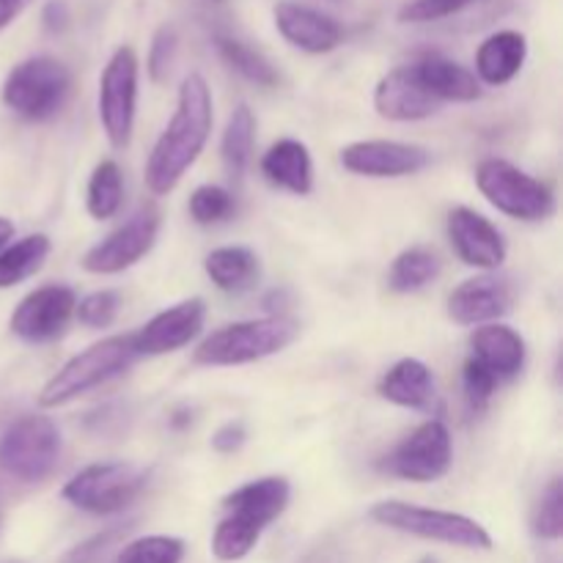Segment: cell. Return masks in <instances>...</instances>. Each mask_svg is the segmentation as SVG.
<instances>
[{
  "instance_id": "obj_1",
  "label": "cell",
  "mask_w": 563,
  "mask_h": 563,
  "mask_svg": "<svg viewBox=\"0 0 563 563\" xmlns=\"http://www.w3.org/2000/svg\"><path fill=\"white\" fill-rule=\"evenodd\" d=\"M212 121L209 82L198 71H190L179 86L174 115L146 159V187L154 196H168L185 179L212 135Z\"/></svg>"
},
{
  "instance_id": "obj_2",
  "label": "cell",
  "mask_w": 563,
  "mask_h": 563,
  "mask_svg": "<svg viewBox=\"0 0 563 563\" xmlns=\"http://www.w3.org/2000/svg\"><path fill=\"white\" fill-rule=\"evenodd\" d=\"M289 498L291 487L284 476L256 478L225 495V517L212 537L214 559L231 563L251 555L262 533L284 515Z\"/></svg>"
},
{
  "instance_id": "obj_3",
  "label": "cell",
  "mask_w": 563,
  "mask_h": 563,
  "mask_svg": "<svg viewBox=\"0 0 563 563\" xmlns=\"http://www.w3.org/2000/svg\"><path fill=\"white\" fill-rule=\"evenodd\" d=\"M300 335V322L286 313H273L262 319L225 324L198 344L192 361L198 366H245V363L264 361L286 346H291Z\"/></svg>"
},
{
  "instance_id": "obj_4",
  "label": "cell",
  "mask_w": 563,
  "mask_h": 563,
  "mask_svg": "<svg viewBox=\"0 0 563 563\" xmlns=\"http://www.w3.org/2000/svg\"><path fill=\"white\" fill-rule=\"evenodd\" d=\"M135 361L137 352L132 346V335H110V339H102L99 344H91L88 350H82L80 355L69 357L47 379V385L38 394V405L47 407V410L69 405V401L86 396L88 390L99 388V385L110 383L119 374H124Z\"/></svg>"
},
{
  "instance_id": "obj_5",
  "label": "cell",
  "mask_w": 563,
  "mask_h": 563,
  "mask_svg": "<svg viewBox=\"0 0 563 563\" xmlns=\"http://www.w3.org/2000/svg\"><path fill=\"white\" fill-rule=\"evenodd\" d=\"M372 520L390 531L410 533L427 542L451 544L462 550H493V537L482 522L456 511L427 509V506L405 504V500H383L372 509Z\"/></svg>"
},
{
  "instance_id": "obj_6",
  "label": "cell",
  "mask_w": 563,
  "mask_h": 563,
  "mask_svg": "<svg viewBox=\"0 0 563 563\" xmlns=\"http://www.w3.org/2000/svg\"><path fill=\"white\" fill-rule=\"evenodd\" d=\"M476 187L498 212L522 223H542L555 212L553 187L504 157H487L478 163Z\"/></svg>"
},
{
  "instance_id": "obj_7",
  "label": "cell",
  "mask_w": 563,
  "mask_h": 563,
  "mask_svg": "<svg viewBox=\"0 0 563 563\" xmlns=\"http://www.w3.org/2000/svg\"><path fill=\"white\" fill-rule=\"evenodd\" d=\"M69 91V66L53 55H33L9 71L3 82V102L22 119L47 121L64 108Z\"/></svg>"
},
{
  "instance_id": "obj_8",
  "label": "cell",
  "mask_w": 563,
  "mask_h": 563,
  "mask_svg": "<svg viewBox=\"0 0 563 563\" xmlns=\"http://www.w3.org/2000/svg\"><path fill=\"white\" fill-rule=\"evenodd\" d=\"M60 460V432L47 416H25L0 438V471L22 484H42Z\"/></svg>"
},
{
  "instance_id": "obj_9",
  "label": "cell",
  "mask_w": 563,
  "mask_h": 563,
  "mask_svg": "<svg viewBox=\"0 0 563 563\" xmlns=\"http://www.w3.org/2000/svg\"><path fill=\"white\" fill-rule=\"evenodd\" d=\"M146 478L132 462H97L64 484V500L88 515H119L146 489Z\"/></svg>"
},
{
  "instance_id": "obj_10",
  "label": "cell",
  "mask_w": 563,
  "mask_h": 563,
  "mask_svg": "<svg viewBox=\"0 0 563 563\" xmlns=\"http://www.w3.org/2000/svg\"><path fill=\"white\" fill-rule=\"evenodd\" d=\"M137 80H141V60L130 44L115 47L99 77V121L108 135L110 146L126 148L135 130L137 113Z\"/></svg>"
},
{
  "instance_id": "obj_11",
  "label": "cell",
  "mask_w": 563,
  "mask_h": 563,
  "mask_svg": "<svg viewBox=\"0 0 563 563\" xmlns=\"http://www.w3.org/2000/svg\"><path fill=\"white\" fill-rule=\"evenodd\" d=\"M454 443L443 421H423L383 462L388 476L412 484H434L451 471Z\"/></svg>"
},
{
  "instance_id": "obj_12",
  "label": "cell",
  "mask_w": 563,
  "mask_h": 563,
  "mask_svg": "<svg viewBox=\"0 0 563 563\" xmlns=\"http://www.w3.org/2000/svg\"><path fill=\"white\" fill-rule=\"evenodd\" d=\"M159 236V212L154 207H141L130 220L110 231L102 242L91 245L80 258L82 269L93 275H115L135 267L154 247Z\"/></svg>"
},
{
  "instance_id": "obj_13",
  "label": "cell",
  "mask_w": 563,
  "mask_h": 563,
  "mask_svg": "<svg viewBox=\"0 0 563 563\" xmlns=\"http://www.w3.org/2000/svg\"><path fill=\"white\" fill-rule=\"evenodd\" d=\"M77 297L69 286H38L31 295L20 300L9 319V328L16 339L27 341V344H47L64 335L69 328L71 317H75Z\"/></svg>"
},
{
  "instance_id": "obj_14",
  "label": "cell",
  "mask_w": 563,
  "mask_h": 563,
  "mask_svg": "<svg viewBox=\"0 0 563 563\" xmlns=\"http://www.w3.org/2000/svg\"><path fill=\"white\" fill-rule=\"evenodd\" d=\"M432 163V154L416 143L401 141H355L341 148V165L355 176L368 179H401L421 174Z\"/></svg>"
},
{
  "instance_id": "obj_15",
  "label": "cell",
  "mask_w": 563,
  "mask_h": 563,
  "mask_svg": "<svg viewBox=\"0 0 563 563\" xmlns=\"http://www.w3.org/2000/svg\"><path fill=\"white\" fill-rule=\"evenodd\" d=\"M275 27L280 36L295 49L308 55L333 53L335 47L344 44V25L335 16L313 9V5L297 3V0H280L273 9Z\"/></svg>"
},
{
  "instance_id": "obj_16",
  "label": "cell",
  "mask_w": 563,
  "mask_h": 563,
  "mask_svg": "<svg viewBox=\"0 0 563 563\" xmlns=\"http://www.w3.org/2000/svg\"><path fill=\"white\" fill-rule=\"evenodd\" d=\"M451 247L456 256L476 269H498L506 262V240L498 225L471 207H454L445 220Z\"/></svg>"
},
{
  "instance_id": "obj_17",
  "label": "cell",
  "mask_w": 563,
  "mask_h": 563,
  "mask_svg": "<svg viewBox=\"0 0 563 563\" xmlns=\"http://www.w3.org/2000/svg\"><path fill=\"white\" fill-rule=\"evenodd\" d=\"M203 319H207V306H203L201 297L181 300L179 306L165 308L157 317L148 319L137 333H132V346H135L137 357L168 355V352L187 346L201 333Z\"/></svg>"
},
{
  "instance_id": "obj_18",
  "label": "cell",
  "mask_w": 563,
  "mask_h": 563,
  "mask_svg": "<svg viewBox=\"0 0 563 563\" xmlns=\"http://www.w3.org/2000/svg\"><path fill=\"white\" fill-rule=\"evenodd\" d=\"M515 308V286L498 275H478L449 295V317L465 328L498 322Z\"/></svg>"
},
{
  "instance_id": "obj_19",
  "label": "cell",
  "mask_w": 563,
  "mask_h": 563,
  "mask_svg": "<svg viewBox=\"0 0 563 563\" xmlns=\"http://www.w3.org/2000/svg\"><path fill=\"white\" fill-rule=\"evenodd\" d=\"M374 110L388 121H423L440 110V102L421 86L412 66H396L374 88Z\"/></svg>"
},
{
  "instance_id": "obj_20",
  "label": "cell",
  "mask_w": 563,
  "mask_h": 563,
  "mask_svg": "<svg viewBox=\"0 0 563 563\" xmlns=\"http://www.w3.org/2000/svg\"><path fill=\"white\" fill-rule=\"evenodd\" d=\"M473 361L482 363L495 379H515L526 368L528 346L515 328L500 322L482 324L471 335Z\"/></svg>"
},
{
  "instance_id": "obj_21",
  "label": "cell",
  "mask_w": 563,
  "mask_h": 563,
  "mask_svg": "<svg viewBox=\"0 0 563 563\" xmlns=\"http://www.w3.org/2000/svg\"><path fill=\"white\" fill-rule=\"evenodd\" d=\"M410 66L421 86L438 102H476L482 97V82L476 80V75L449 55L432 49L418 55Z\"/></svg>"
},
{
  "instance_id": "obj_22",
  "label": "cell",
  "mask_w": 563,
  "mask_h": 563,
  "mask_svg": "<svg viewBox=\"0 0 563 563\" xmlns=\"http://www.w3.org/2000/svg\"><path fill=\"white\" fill-rule=\"evenodd\" d=\"M528 60V38L520 31H495L476 49V80L484 86H506Z\"/></svg>"
},
{
  "instance_id": "obj_23",
  "label": "cell",
  "mask_w": 563,
  "mask_h": 563,
  "mask_svg": "<svg viewBox=\"0 0 563 563\" xmlns=\"http://www.w3.org/2000/svg\"><path fill=\"white\" fill-rule=\"evenodd\" d=\"M262 174L269 185L295 192V196H308L313 190L311 154L306 143L295 137H284L264 152Z\"/></svg>"
},
{
  "instance_id": "obj_24",
  "label": "cell",
  "mask_w": 563,
  "mask_h": 563,
  "mask_svg": "<svg viewBox=\"0 0 563 563\" xmlns=\"http://www.w3.org/2000/svg\"><path fill=\"white\" fill-rule=\"evenodd\" d=\"M379 396L396 407L407 410H427L434 401V377L429 366L418 357H401L379 379Z\"/></svg>"
},
{
  "instance_id": "obj_25",
  "label": "cell",
  "mask_w": 563,
  "mask_h": 563,
  "mask_svg": "<svg viewBox=\"0 0 563 563\" xmlns=\"http://www.w3.org/2000/svg\"><path fill=\"white\" fill-rule=\"evenodd\" d=\"M203 269H207L209 280L218 286L225 295H245L262 278V264L251 247L242 245H223L214 247L207 258H203Z\"/></svg>"
},
{
  "instance_id": "obj_26",
  "label": "cell",
  "mask_w": 563,
  "mask_h": 563,
  "mask_svg": "<svg viewBox=\"0 0 563 563\" xmlns=\"http://www.w3.org/2000/svg\"><path fill=\"white\" fill-rule=\"evenodd\" d=\"M53 242L47 234H27L22 240L9 242L0 251V289H11V286L22 284L47 262Z\"/></svg>"
},
{
  "instance_id": "obj_27",
  "label": "cell",
  "mask_w": 563,
  "mask_h": 563,
  "mask_svg": "<svg viewBox=\"0 0 563 563\" xmlns=\"http://www.w3.org/2000/svg\"><path fill=\"white\" fill-rule=\"evenodd\" d=\"M214 47H218L220 58H223L236 75L251 80L253 86L275 88L280 82V75L273 66V60L264 53H258L256 47H251L247 42H242V38L231 36V33H214Z\"/></svg>"
},
{
  "instance_id": "obj_28",
  "label": "cell",
  "mask_w": 563,
  "mask_h": 563,
  "mask_svg": "<svg viewBox=\"0 0 563 563\" xmlns=\"http://www.w3.org/2000/svg\"><path fill=\"white\" fill-rule=\"evenodd\" d=\"M440 269H443V264H440V256L432 247H407L390 264L388 286L399 295H412V291H421L423 286L432 284Z\"/></svg>"
},
{
  "instance_id": "obj_29",
  "label": "cell",
  "mask_w": 563,
  "mask_h": 563,
  "mask_svg": "<svg viewBox=\"0 0 563 563\" xmlns=\"http://www.w3.org/2000/svg\"><path fill=\"white\" fill-rule=\"evenodd\" d=\"M253 143H256V115L247 104H236L229 115L223 132V163L231 176L240 179L253 159Z\"/></svg>"
},
{
  "instance_id": "obj_30",
  "label": "cell",
  "mask_w": 563,
  "mask_h": 563,
  "mask_svg": "<svg viewBox=\"0 0 563 563\" xmlns=\"http://www.w3.org/2000/svg\"><path fill=\"white\" fill-rule=\"evenodd\" d=\"M124 203V176H121L119 163L102 159L93 168L91 179L86 187V209L93 220H110L119 214Z\"/></svg>"
},
{
  "instance_id": "obj_31",
  "label": "cell",
  "mask_w": 563,
  "mask_h": 563,
  "mask_svg": "<svg viewBox=\"0 0 563 563\" xmlns=\"http://www.w3.org/2000/svg\"><path fill=\"white\" fill-rule=\"evenodd\" d=\"M187 209H190V218L196 220L198 225H218L234 218L236 201L225 187L201 185L192 190Z\"/></svg>"
},
{
  "instance_id": "obj_32",
  "label": "cell",
  "mask_w": 563,
  "mask_h": 563,
  "mask_svg": "<svg viewBox=\"0 0 563 563\" xmlns=\"http://www.w3.org/2000/svg\"><path fill=\"white\" fill-rule=\"evenodd\" d=\"M185 542L176 537H143L121 550L119 563H181Z\"/></svg>"
},
{
  "instance_id": "obj_33",
  "label": "cell",
  "mask_w": 563,
  "mask_h": 563,
  "mask_svg": "<svg viewBox=\"0 0 563 563\" xmlns=\"http://www.w3.org/2000/svg\"><path fill=\"white\" fill-rule=\"evenodd\" d=\"M531 528L539 539H548V542H555L563 533V487L559 478L548 484V489L539 498L537 509H533Z\"/></svg>"
},
{
  "instance_id": "obj_34",
  "label": "cell",
  "mask_w": 563,
  "mask_h": 563,
  "mask_svg": "<svg viewBox=\"0 0 563 563\" xmlns=\"http://www.w3.org/2000/svg\"><path fill=\"white\" fill-rule=\"evenodd\" d=\"M119 295L110 289H99V291H91V295L82 297L80 302L75 306V317L80 319V324H86V328L91 330H99V328H110V324L115 322V317H119Z\"/></svg>"
},
{
  "instance_id": "obj_35",
  "label": "cell",
  "mask_w": 563,
  "mask_h": 563,
  "mask_svg": "<svg viewBox=\"0 0 563 563\" xmlns=\"http://www.w3.org/2000/svg\"><path fill=\"white\" fill-rule=\"evenodd\" d=\"M176 49H179V33L174 25H159L152 36V47H148V75L154 82H165L170 75V66L176 60Z\"/></svg>"
},
{
  "instance_id": "obj_36",
  "label": "cell",
  "mask_w": 563,
  "mask_h": 563,
  "mask_svg": "<svg viewBox=\"0 0 563 563\" xmlns=\"http://www.w3.org/2000/svg\"><path fill=\"white\" fill-rule=\"evenodd\" d=\"M130 528L132 522H124V526H110L104 528V531L93 533V537H88L86 542L75 544V548L60 559V563H97L115 542H121V539L130 533Z\"/></svg>"
},
{
  "instance_id": "obj_37",
  "label": "cell",
  "mask_w": 563,
  "mask_h": 563,
  "mask_svg": "<svg viewBox=\"0 0 563 563\" xmlns=\"http://www.w3.org/2000/svg\"><path fill=\"white\" fill-rule=\"evenodd\" d=\"M462 388H465V399L471 405V410L482 412L489 405V399H493L495 388H498V379L482 363L471 357L465 363V372H462Z\"/></svg>"
},
{
  "instance_id": "obj_38",
  "label": "cell",
  "mask_w": 563,
  "mask_h": 563,
  "mask_svg": "<svg viewBox=\"0 0 563 563\" xmlns=\"http://www.w3.org/2000/svg\"><path fill=\"white\" fill-rule=\"evenodd\" d=\"M471 3L476 0H410L407 5H401L399 22H438L451 14H460Z\"/></svg>"
},
{
  "instance_id": "obj_39",
  "label": "cell",
  "mask_w": 563,
  "mask_h": 563,
  "mask_svg": "<svg viewBox=\"0 0 563 563\" xmlns=\"http://www.w3.org/2000/svg\"><path fill=\"white\" fill-rule=\"evenodd\" d=\"M247 440V429L242 421H229L212 434V449L220 451V454H234L245 445Z\"/></svg>"
},
{
  "instance_id": "obj_40",
  "label": "cell",
  "mask_w": 563,
  "mask_h": 563,
  "mask_svg": "<svg viewBox=\"0 0 563 563\" xmlns=\"http://www.w3.org/2000/svg\"><path fill=\"white\" fill-rule=\"evenodd\" d=\"M69 25V9H66L64 0H49L47 9H44V27L53 33L66 31Z\"/></svg>"
},
{
  "instance_id": "obj_41",
  "label": "cell",
  "mask_w": 563,
  "mask_h": 563,
  "mask_svg": "<svg viewBox=\"0 0 563 563\" xmlns=\"http://www.w3.org/2000/svg\"><path fill=\"white\" fill-rule=\"evenodd\" d=\"M300 563H344V550L339 548V542L328 539V542L317 544Z\"/></svg>"
},
{
  "instance_id": "obj_42",
  "label": "cell",
  "mask_w": 563,
  "mask_h": 563,
  "mask_svg": "<svg viewBox=\"0 0 563 563\" xmlns=\"http://www.w3.org/2000/svg\"><path fill=\"white\" fill-rule=\"evenodd\" d=\"M31 3L33 0H0V31L9 27Z\"/></svg>"
},
{
  "instance_id": "obj_43",
  "label": "cell",
  "mask_w": 563,
  "mask_h": 563,
  "mask_svg": "<svg viewBox=\"0 0 563 563\" xmlns=\"http://www.w3.org/2000/svg\"><path fill=\"white\" fill-rule=\"evenodd\" d=\"M11 236H14V225H11V220L0 218V251H3V247L9 245Z\"/></svg>"
},
{
  "instance_id": "obj_44",
  "label": "cell",
  "mask_w": 563,
  "mask_h": 563,
  "mask_svg": "<svg viewBox=\"0 0 563 563\" xmlns=\"http://www.w3.org/2000/svg\"><path fill=\"white\" fill-rule=\"evenodd\" d=\"M11 563H16V561H11Z\"/></svg>"
}]
</instances>
